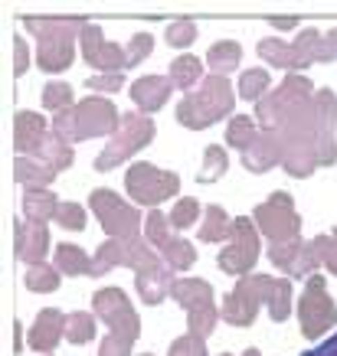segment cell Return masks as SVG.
<instances>
[{
  "label": "cell",
  "instance_id": "cell-1",
  "mask_svg": "<svg viewBox=\"0 0 337 356\" xmlns=\"http://www.w3.org/2000/svg\"><path fill=\"white\" fill-rule=\"evenodd\" d=\"M275 134L282 144V167L295 180L337 163V95L331 88H318L315 98L295 108Z\"/></svg>",
  "mask_w": 337,
  "mask_h": 356
},
{
  "label": "cell",
  "instance_id": "cell-2",
  "mask_svg": "<svg viewBox=\"0 0 337 356\" xmlns=\"http://www.w3.org/2000/svg\"><path fill=\"white\" fill-rule=\"evenodd\" d=\"M20 26L40 40L36 65L43 72H63L76 59V36H82L88 23L79 17H23Z\"/></svg>",
  "mask_w": 337,
  "mask_h": 356
},
{
  "label": "cell",
  "instance_id": "cell-3",
  "mask_svg": "<svg viewBox=\"0 0 337 356\" xmlns=\"http://www.w3.org/2000/svg\"><path fill=\"white\" fill-rule=\"evenodd\" d=\"M118 124H121V115L111 98L88 95V98H82V102H76V108L56 115L53 134H59V138L69 140V144H79V140H88V138L115 134Z\"/></svg>",
  "mask_w": 337,
  "mask_h": 356
},
{
  "label": "cell",
  "instance_id": "cell-4",
  "mask_svg": "<svg viewBox=\"0 0 337 356\" xmlns=\"http://www.w3.org/2000/svg\"><path fill=\"white\" fill-rule=\"evenodd\" d=\"M233 105H236V95H233L229 79L207 76L196 92H190V95L177 105V121L190 131H203V128H210V124H217L219 118L233 115Z\"/></svg>",
  "mask_w": 337,
  "mask_h": 356
},
{
  "label": "cell",
  "instance_id": "cell-5",
  "mask_svg": "<svg viewBox=\"0 0 337 356\" xmlns=\"http://www.w3.org/2000/svg\"><path fill=\"white\" fill-rule=\"evenodd\" d=\"M315 92L318 88L311 86L308 76H285L272 92H265V95L256 102V115H252V118L259 121L262 131H275L295 108H301L305 102H311Z\"/></svg>",
  "mask_w": 337,
  "mask_h": 356
},
{
  "label": "cell",
  "instance_id": "cell-6",
  "mask_svg": "<svg viewBox=\"0 0 337 356\" xmlns=\"http://www.w3.org/2000/svg\"><path fill=\"white\" fill-rule=\"evenodd\" d=\"M161 252L141 236H131V238H109V242H102L95 252V259H92V275L102 278V275H109L111 268H131L134 275L138 271H148L154 265H161Z\"/></svg>",
  "mask_w": 337,
  "mask_h": 356
},
{
  "label": "cell",
  "instance_id": "cell-7",
  "mask_svg": "<svg viewBox=\"0 0 337 356\" xmlns=\"http://www.w3.org/2000/svg\"><path fill=\"white\" fill-rule=\"evenodd\" d=\"M154 140V121L148 115H138V111H128V115H121V124L118 131L109 138V144L102 147V154L95 157V170L105 173L111 167H118L131 157V154H138L141 147H148Z\"/></svg>",
  "mask_w": 337,
  "mask_h": 356
},
{
  "label": "cell",
  "instance_id": "cell-8",
  "mask_svg": "<svg viewBox=\"0 0 337 356\" xmlns=\"http://www.w3.org/2000/svg\"><path fill=\"white\" fill-rule=\"evenodd\" d=\"M171 298L187 311V327L190 334L210 337L217 330L219 311L213 304V284L203 278H177L171 284Z\"/></svg>",
  "mask_w": 337,
  "mask_h": 356
},
{
  "label": "cell",
  "instance_id": "cell-9",
  "mask_svg": "<svg viewBox=\"0 0 337 356\" xmlns=\"http://www.w3.org/2000/svg\"><path fill=\"white\" fill-rule=\"evenodd\" d=\"M125 190H128V196L138 206L157 209V203L177 196L180 177H177L174 170H161V167H154V163L138 161V163H131L128 173H125Z\"/></svg>",
  "mask_w": 337,
  "mask_h": 356
},
{
  "label": "cell",
  "instance_id": "cell-10",
  "mask_svg": "<svg viewBox=\"0 0 337 356\" xmlns=\"http://www.w3.org/2000/svg\"><path fill=\"white\" fill-rule=\"evenodd\" d=\"M256 226L265 238H269V245H282V242H292V238H301V216H298V209H295V200L285 190L272 193L265 203L256 206Z\"/></svg>",
  "mask_w": 337,
  "mask_h": 356
},
{
  "label": "cell",
  "instance_id": "cell-11",
  "mask_svg": "<svg viewBox=\"0 0 337 356\" xmlns=\"http://www.w3.org/2000/svg\"><path fill=\"white\" fill-rule=\"evenodd\" d=\"M88 206H92L95 219L102 222V229L109 232V238L141 236V209H138V206H131L128 200H121L115 190H105V186L92 190Z\"/></svg>",
  "mask_w": 337,
  "mask_h": 356
},
{
  "label": "cell",
  "instance_id": "cell-12",
  "mask_svg": "<svg viewBox=\"0 0 337 356\" xmlns=\"http://www.w3.org/2000/svg\"><path fill=\"white\" fill-rule=\"evenodd\" d=\"M298 324H301V334L308 340H321L324 330L337 327V304L331 301L321 275H311L305 281V291L298 301Z\"/></svg>",
  "mask_w": 337,
  "mask_h": 356
},
{
  "label": "cell",
  "instance_id": "cell-13",
  "mask_svg": "<svg viewBox=\"0 0 337 356\" xmlns=\"http://www.w3.org/2000/svg\"><path fill=\"white\" fill-rule=\"evenodd\" d=\"M265 298H269V275H242L236 288L219 304V321L233 327H249Z\"/></svg>",
  "mask_w": 337,
  "mask_h": 356
},
{
  "label": "cell",
  "instance_id": "cell-14",
  "mask_svg": "<svg viewBox=\"0 0 337 356\" xmlns=\"http://www.w3.org/2000/svg\"><path fill=\"white\" fill-rule=\"evenodd\" d=\"M256 261H259V226H256V219L249 216L233 219V238L217 255L219 271L242 278V275H249L256 268Z\"/></svg>",
  "mask_w": 337,
  "mask_h": 356
},
{
  "label": "cell",
  "instance_id": "cell-15",
  "mask_svg": "<svg viewBox=\"0 0 337 356\" xmlns=\"http://www.w3.org/2000/svg\"><path fill=\"white\" fill-rule=\"evenodd\" d=\"M92 311H95L98 321H105L111 327V334L128 337V340L141 337V317L134 314L128 294L121 291V288H102V291H95Z\"/></svg>",
  "mask_w": 337,
  "mask_h": 356
},
{
  "label": "cell",
  "instance_id": "cell-16",
  "mask_svg": "<svg viewBox=\"0 0 337 356\" xmlns=\"http://www.w3.org/2000/svg\"><path fill=\"white\" fill-rule=\"evenodd\" d=\"M79 43H82V56H86V63L98 72H125V65H128V56L125 49L115 43H109L105 36H102V26L98 23H88L82 36H79Z\"/></svg>",
  "mask_w": 337,
  "mask_h": 356
},
{
  "label": "cell",
  "instance_id": "cell-17",
  "mask_svg": "<svg viewBox=\"0 0 337 356\" xmlns=\"http://www.w3.org/2000/svg\"><path fill=\"white\" fill-rule=\"evenodd\" d=\"M269 259H272L275 268H282L288 278H311L318 275L321 261H318L315 248L305 238H292V242H282V245L269 248Z\"/></svg>",
  "mask_w": 337,
  "mask_h": 356
},
{
  "label": "cell",
  "instance_id": "cell-18",
  "mask_svg": "<svg viewBox=\"0 0 337 356\" xmlns=\"http://www.w3.org/2000/svg\"><path fill=\"white\" fill-rule=\"evenodd\" d=\"M53 124H46L43 115L36 111H17V121H13V147L20 157H36V151L43 147V140L49 138Z\"/></svg>",
  "mask_w": 337,
  "mask_h": 356
},
{
  "label": "cell",
  "instance_id": "cell-19",
  "mask_svg": "<svg viewBox=\"0 0 337 356\" xmlns=\"http://www.w3.org/2000/svg\"><path fill=\"white\" fill-rule=\"evenodd\" d=\"M65 337V317L63 311H56V307H43V311L36 314V321L30 327V346L36 353H53L59 340Z\"/></svg>",
  "mask_w": 337,
  "mask_h": 356
},
{
  "label": "cell",
  "instance_id": "cell-20",
  "mask_svg": "<svg viewBox=\"0 0 337 356\" xmlns=\"http://www.w3.org/2000/svg\"><path fill=\"white\" fill-rule=\"evenodd\" d=\"M174 92V82L167 76H141L131 82V102L141 108V115H154L167 105V98Z\"/></svg>",
  "mask_w": 337,
  "mask_h": 356
},
{
  "label": "cell",
  "instance_id": "cell-21",
  "mask_svg": "<svg viewBox=\"0 0 337 356\" xmlns=\"http://www.w3.org/2000/svg\"><path fill=\"white\" fill-rule=\"evenodd\" d=\"M13 245H17V259L26 265H40L49 248V232L40 222H17L13 229Z\"/></svg>",
  "mask_w": 337,
  "mask_h": 356
},
{
  "label": "cell",
  "instance_id": "cell-22",
  "mask_svg": "<svg viewBox=\"0 0 337 356\" xmlns=\"http://www.w3.org/2000/svg\"><path fill=\"white\" fill-rule=\"evenodd\" d=\"M275 163H282V144L275 131H259V138L252 140V147L242 154V167L249 173H265Z\"/></svg>",
  "mask_w": 337,
  "mask_h": 356
},
{
  "label": "cell",
  "instance_id": "cell-23",
  "mask_svg": "<svg viewBox=\"0 0 337 356\" xmlns=\"http://www.w3.org/2000/svg\"><path fill=\"white\" fill-rule=\"evenodd\" d=\"M171 268H167V261L161 265H154L148 271H138L134 275V288L141 294V304H161L167 294H171Z\"/></svg>",
  "mask_w": 337,
  "mask_h": 356
},
{
  "label": "cell",
  "instance_id": "cell-24",
  "mask_svg": "<svg viewBox=\"0 0 337 356\" xmlns=\"http://www.w3.org/2000/svg\"><path fill=\"white\" fill-rule=\"evenodd\" d=\"M259 56L265 63H272V69H288V76H298V69H308V63L298 56L295 43H285V40H275V36L259 40Z\"/></svg>",
  "mask_w": 337,
  "mask_h": 356
},
{
  "label": "cell",
  "instance_id": "cell-25",
  "mask_svg": "<svg viewBox=\"0 0 337 356\" xmlns=\"http://www.w3.org/2000/svg\"><path fill=\"white\" fill-rule=\"evenodd\" d=\"M59 196L49 193V190H26L23 193V216H26V222H49V219H56V213H59Z\"/></svg>",
  "mask_w": 337,
  "mask_h": 356
},
{
  "label": "cell",
  "instance_id": "cell-26",
  "mask_svg": "<svg viewBox=\"0 0 337 356\" xmlns=\"http://www.w3.org/2000/svg\"><path fill=\"white\" fill-rule=\"evenodd\" d=\"M13 177H17V184L26 186V190H46V186L56 180V170L46 167L43 161H36V157H17Z\"/></svg>",
  "mask_w": 337,
  "mask_h": 356
},
{
  "label": "cell",
  "instance_id": "cell-27",
  "mask_svg": "<svg viewBox=\"0 0 337 356\" xmlns=\"http://www.w3.org/2000/svg\"><path fill=\"white\" fill-rule=\"evenodd\" d=\"M200 242H229L233 238V219L219 203H210L203 209V222H200Z\"/></svg>",
  "mask_w": 337,
  "mask_h": 356
},
{
  "label": "cell",
  "instance_id": "cell-28",
  "mask_svg": "<svg viewBox=\"0 0 337 356\" xmlns=\"http://www.w3.org/2000/svg\"><path fill=\"white\" fill-rule=\"evenodd\" d=\"M36 161H43L46 167H53L56 173H63L72 167V161H76V151H72V144L69 140H63L59 134H53L49 131V138L43 140V147L36 151Z\"/></svg>",
  "mask_w": 337,
  "mask_h": 356
},
{
  "label": "cell",
  "instance_id": "cell-29",
  "mask_svg": "<svg viewBox=\"0 0 337 356\" xmlns=\"http://www.w3.org/2000/svg\"><path fill=\"white\" fill-rule=\"evenodd\" d=\"M242 63V49L236 40H219L210 46L207 53V65L213 69V76H229L233 69H240Z\"/></svg>",
  "mask_w": 337,
  "mask_h": 356
},
{
  "label": "cell",
  "instance_id": "cell-30",
  "mask_svg": "<svg viewBox=\"0 0 337 356\" xmlns=\"http://www.w3.org/2000/svg\"><path fill=\"white\" fill-rule=\"evenodd\" d=\"M265 307H269V317H272L275 324L288 321V314H292V281L272 278V275H269V298H265Z\"/></svg>",
  "mask_w": 337,
  "mask_h": 356
},
{
  "label": "cell",
  "instance_id": "cell-31",
  "mask_svg": "<svg viewBox=\"0 0 337 356\" xmlns=\"http://www.w3.org/2000/svg\"><path fill=\"white\" fill-rule=\"evenodd\" d=\"M167 79L174 82V88H184V92H194L196 82H203V63L196 59V56H177L174 63H171V72Z\"/></svg>",
  "mask_w": 337,
  "mask_h": 356
},
{
  "label": "cell",
  "instance_id": "cell-32",
  "mask_svg": "<svg viewBox=\"0 0 337 356\" xmlns=\"http://www.w3.org/2000/svg\"><path fill=\"white\" fill-rule=\"evenodd\" d=\"M259 121L249 118V115H233V121L226 124V144L229 147H236V151H249L252 140L259 138Z\"/></svg>",
  "mask_w": 337,
  "mask_h": 356
},
{
  "label": "cell",
  "instance_id": "cell-33",
  "mask_svg": "<svg viewBox=\"0 0 337 356\" xmlns=\"http://www.w3.org/2000/svg\"><path fill=\"white\" fill-rule=\"evenodd\" d=\"M56 268L63 271V275H92V259L79 245L63 242V245L56 248Z\"/></svg>",
  "mask_w": 337,
  "mask_h": 356
},
{
  "label": "cell",
  "instance_id": "cell-34",
  "mask_svg": "<svg viewBox=\"0 0 337 356\" xmlns=\"http://www.w3.org/2000/svg\"><path fill=\"white\" fill-rule=\"evenodd\" d=\"M161 259L167 261V268L171 271H187V268H194V261H196V248L187 242V238L174 236L167 245L161 248Z\"/></svg>",
  "mask_w": 337,
  "mask_h": 356
},
{
  "label": "cell",
  "instance_id": "cell-35",
  "mask_svg": "<svg viewBox=\"0 0 337 356\" xmlns=\"http://www.w3.org/2000/svg\"><path fill=\"white\" fill-rule=\"evenodd\" d=\"M95 337V314L88 311H72L65 314V340L69 343H88Z\"/></svg>",
  "mask_w": 337,
  "mask_h": 356
},
{
  "label": "cell",
  "instance_id": "cell-36",
  "mask_svg": "<svg viewBox=\"0 0 337 356\" xmlns=\"http://www.w3.org/2000/svg\"><path fill=\"white\" fill-rule=\"evenodd\" d=\"M226 170H229L226 151H223L219 144H210L207 151H203V167H200V173H196V180H200V184H217Z\"/></svg>",
  "mask_w": 337,
  "mask_h": 356
},
{
  "label": "cell",
  "instance_id": "cell-37",
  "mask_svg": "<svg viewBox=\"0 0 337 356\" xmlns=\"http://www.w3.org/2000/svg\"><path fill=\"white\" fill-rule=\"evenodd\" d=\"M171 229H174V226H171V219L164 216L161 209H151V213H148V219H144V238H148L157 252H161V248L174 238V232H171Z\"/></svg>",
  "mask_w": 337,
  "mask_h": 356
},
{
  "label": "cell",
  "instance_id": "cell-38",
  "mask_svg": "<svg viewBox=\"0 0 337 356\" xmlns=\"http://www.w3.org/2000/svg\"><path fill=\"white\" fill-rule=\"evenodd\" d=\"M272 86V76H269V69H246L240 79V95L246 102H259L265 92Z\"/></svg>",
  "mask_w": 337,
  "mask_h": 356
},
{
  "label": "cell",
  "instance_id": "cell-39",
  "mask_svg": "<svg viewBox=\"0 0 337 356\" xmlns=\"http://www.w3.org/2000/svg\"><path fill=\"white\" fill-rule=\"evenodd\" d=\"M23 284L36 294H49V291L59 288V268H49V265H43V261H40V265H30Z\"/></svg>",
  "mask_w": 337,
  "mask_h": 356
},
{
  "label": "cell",
  "instance_id": "cell-40",
  "mask_svg": "<svg viewBox=\"0 0 337 356\" xmlns=\"http://www.w3.org/2000/svg\"><path fill=\"white\" fill-rule=\"evenodd\" d=\"M43 105L53 111V115L76 108V102H72V86H65V82H49V86L43 88Z\"/></svg>",
  "mask_w": 337,
  "mask_h": 356
},
{
  "label": "cell",
  "instance_id": "cell-41",
  "mask_svg": "<svg viewBox=\"0 0 337 356\" xmlns=\"http://www.w3.org/2000/svg\"><path fill=\"white\" fill-rule=\"evenodd\" d=\"M164 36H167V46H174V49H187V46H194V40H196V23L180 17V20L167 23Z\"/></svg>",
  "mask_w": 337,
  "mask_h": 356
},
{
  "label": "cell",
  "instance_id": "cell-42",
  "mask_svg": "<svg viewBox=\"0 0 337 356\" xmlns=\"http://www.w3.org/2000/svg\"><path fill=\"white\" fill-rule=\"evenodd\" d=\"M311 248H315V255H318V261L324 265L331 275H337V229L331 232V236H315L311 238Z\"/></svg>",
  "mask_w": 337,
  "mask_h": 356
},
{
  "label": "cell",
  "instance_id": "cell-43",
  "mask_svg": "<svg viewBox=\"0 0 337 356\" xmlns=\"http://www.w3.org/2000/svg\"><path fill=\"white\" fill-rule=\"evenodd\" d=\"M200 213H203V209H200V203H196L194 196H190V200H177L174 209H171V226H174L177 232H184V229H190L196 219H200Z\"/></svg>",
  "mask_w": 337,
  "mask_h": 356
},
{
  "label": "cell",
  "instance_id": "cell-44",
  "mask_svg": "<svg viewBox=\"0 0 337 356\" xmlns=\"http://www.w3.org/2000/svg\"><path fill=\"white\" fill-rule=\"evenodd\" d=\"M167 356H210L207 353V337H200V334L177 337L174 343H171V350H167Z\"/></svg>",
  "mask_w": 337,
  "mask_h": 356
},
{
  "label": "cell",
  "instance_id": "cell-45",
  "mask_svg": "<svg viewBox=\"0 0 337 356\" xmlns=\"http://www.w3.org/2000/svg\"><path fill=\"white\" fill-rule=\"evenodd\" d=\"M56 226L72 229V232L86 229V206L82 203H63L59 206V213H56Z\"/></svg>",
  "mask_w": 337,
  "mask_h": 356
},
{
  "label": "cell",
  "instance_id": "cell-46",
  "mask_svg": "<svg viewBox=\"0 0 337 356\" xmlns=\"http://www.w3.org/2000/svg\"><path fill=\"white\" fill-rule=\"evenodd\" d=\"M154 49V40H151V33H134L131 36V43L128 49H125V56H128V65H141V59H148Z\"/></svg>",
  "mask_w": 337,
  "mask_h": 356
},
{
  "label": "cell",
  "instance_id": "cell-47",
  "mask_svg": "<svg viewBox=\"0 0 337 356\" xmlns=\"http://www.w3.org/2000/svg\"><path fill=\"white\" fill-rule=\"evenodd\" d=\"M86 86L92 92H118L125 86V72H95V76H88Z\"/></svg>",
  "mask_w": 337,
  "mask_h": 356
},
{
  "label": "cell",
  "instance_id": "cell-48",
  "mask_svg": "<svg viewBox=\"0 0 337 356\" xmlns=\"http://www.w3.org/2000/svg\"><path fill=\"white\" fill-rule=\"evenodd\" d=\"M131 346H134V340L118 337V334H109L105 340H102V346H98V356H131Z\"/></svg>",
  "mask_w": 337,
  "mask_h": 356
},
{
  "label": "cell",
  "instance_id": "cell-49",
  "mask_svg": "<svg viewBox=\"0 0 337 356\" xmlns=\"http://www.w3.org/2000/svg\"><path fill=\"white\" fill-rule=\"evenodd\" d=\"M337 59V26L321 36V46H318V63H334Z\"/></svg>",
  "mask_w": 337,
  "mask_h": 356
},
{
  "label": "cell",
  "instance_id": "cell-50",
  "mask_svg": "<svg viewBox=\"0 0 337 356\" xmlns=\"http://www.w3.org/2000/svg\"><path fill=\"white\" fill-rule=\"evenodd\" d=\"M13 72H17V76H23V72H26V69H30V46H26V40H23V36H17V40H13Z\"/></svg>",
  "mask_w": 337,
  "mask_h": 356
},
{
  "label": "cell",
  "instance_id": "cell-51",
  "mask_svg": "<svg viewBox=\"0 0 337 356\" xmlns=\"http://www.w3.org/2000/svg\"><path fill=\"white\" fill-rule=\"evenodd\" d=\"M301 356H337V334L327 337L324 343H318V346H311V350H305Z\"/></svg>",
  "mask_w": 337,
  "mask_h": 356
},
{
  "label": "cell",
  "instance_id": "cell-52",
  "mask_svg": "<svg viewBox=\"0 0 337 356\" xmlns=\"http://www.w3.org/2000/svg\"><path fill=\"white\" fill-rule=\"evenodd\" d=\"M275 30H295L298 26V20H272Z\"/></svg>",
  "mask_w": 337,
  "mask_h": 356
},
{
  "label": "cell",
  "instance_id": "cell-53",
  "mask_svg": "<svg viewBox=\"0 0 337 356\" xmlns=\"http://www.w3.org/2000/svg\"><path fill=\"white\" fill-rule=\"evenodd\" d=\"M242 356H262V353H259V350H246V353H242Z\"/></svg>",
  "mask_w": 337,
  "mask_h": 356
},
{
  "label": "cell",
  "instance_id": "cell-54",
  "mask_svg": "<svg viewBox=\"0 0 337 356\" xmlns=\"http://www.w3.org/2000/svg\"><path fill=\"white\" fill-rule=\"evenodd\" d=\"M141 356H151V353H141Z\"/></svg>",
  "mask_w": 337,
  "mask_h": 356
},
{
  "label": "cell",
  "instance_id": "cell-55",
  "mask_svg": "<svg viewBox=\"0 0 337 356\" xmlns=\"http://www.w3.org/2000/svg\"><path fill=\"white\" fill-rule=\"evenodd\" d=\"M219 356H229V353H219Z\"/></svg>",
  "mask_w": 337,
  "mask_h": 356
}]
</instances>
